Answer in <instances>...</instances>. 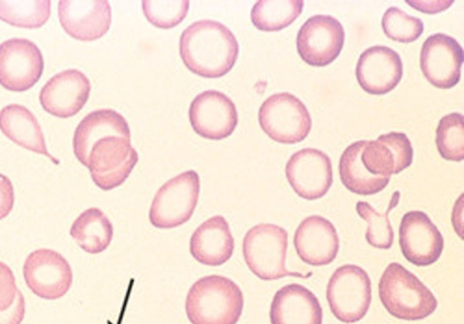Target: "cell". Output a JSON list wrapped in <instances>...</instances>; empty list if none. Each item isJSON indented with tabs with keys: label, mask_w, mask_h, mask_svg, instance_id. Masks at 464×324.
I'll return each mask as SVG.
<instances>
[{
	"label": "cell",
	"mask_w": 464,
	"mask_h": 324,
	"mask_svg": "<svg viewBox=\"0 0 464 324\" xmlns=\"http://www.w3.org/2000/svg\"><path fill=\"white\" fill-rule=\"evenodd\" d=\"M189 252L193 258L207 266H219L234 252V238L228 223L222 215L203 222L192 233Z\"/></svg>",
	"instance_id": "cell-22"
},
{
	"label": "cell",
	"mask_w": 464,
	"mask_h": 324,
	"mask_svg": "<svg viewBox=\"0 0 464 324\" xmlns=\"http://www.w3.org/2000/svg\"><path fill=\"white\" fill-rule=\"evenodd\" d=\"M0 129L15 144L56 160L47 150L44 133L35 116L26 107L9 104L0 110Z\"/></svg>",
	"instance_id": "cell-24"
},
{
	"label": "cell",
	"mask_w": 464,
	"mask_h": 324,
	"mask_svg": "<svg viewBox=\"0 0 464 324\" xmlns=\"http://www.w3.org/2000/svg\"><path fill=\"white\" fill-rule=\"evenodd\" d=\"M240 288L221 275L200 278L190 287L185 302L192 324H236L243 310Z\"/></svg>",
	"instance_id": "cell-2"
},
{
	"label": "cell",
	"mask_w": 464,
	"mask_h": 324,
	"mask_svg": "<svg viewBox=\"0 0 464 324\" xmlns=\"http://www.w3.org/2000/svg\"><path fill=\"white\" fill-rule=\"evenodd\" d=\"M70 234L83 251L95 254L105 251L110 245L113 227L101 209L91 207L74 220Z\"/></svg>",
	"instance_id": "cell-26"
},
{
	"label": "cell",
	"mask_w": 464,
	"mask_h": 324,
	"mask_svg": "<svg viewBox=\"0 0 464 324\" xmlns=\"http://www.w3.org/2000/svg\"><path fill=\"white\" fill-rule=\"evenodd\" d=\"M367 140H359L349 145L339 161V175L343 185L351 192L368 195L385 188L390 176H378L371 174L362 162V151Z\"/></svg>",
	"instance_id": "cell-25"
},
{
	"label": "cell",
	"mask_w": 464,
	"mask_h": 324,
	"mask_svg": "<svg viewBox=\"0 0 464 324\" xmlns=\"http://www.w3.org/2000/svg\"><path fill=\"white\" fill-rule=\"evenodd\" d=\"M258 121L270 138L284 144L301 142L312 128L307 108L289 92L276 93L265 100L259 108Z\"/></svg>",
	"instance_id": "cell-7"
},
{
	"label": "cell",
	"mask_w": 464,
	"mask_h": 324,
	"mask_svg": "<svg viewBox=\"0 0 464 324\" xmlns=\"http://www.w3.org/2000/svg\"><path fill=\"white\" fill-rule=\"evenodd\" d=\"M44 71V57L28 39L11 38L0 44V84L12 91L32 88Z\"/></svg>",
	"instance_id": "cell-10"
},
{
	"label": "cell",
	"mask_w": 464,
	"mask_h": 324,
	"mask_svg": "<svg viewBox=\"0 0 464 324\" xmlns=\"http://www.w3.org/2000/svg\"><path fill=\"white\" fill-rule=\"evenodd\" d=\"M436 146L442 158L461 161L464 158L463 116L453 112L442 117L436 129Z\"/></svg>",
	"instance_id": "cell-30"
},
{
	"label": "cell",
	"mask_w": 464,
	"mask_h": 324,
	"mask_svg": "<svg viewBox=\"0 0 464 324\" xmlns=\"http://www.w3.org/2000/svg\"><path fill=\"white\" fill-rule=\"evenodd\" d=\"M379 297L386 310L404 320H419L431 315L438 306L433 293L398 262L390 263L379 281Z\"/></svg>",
	"instance_id": "cell-3"
},
{
	"label": "cell",
	"mask_w": 464,
	"mask_h": 324,
	"mask_svg": "<svg viewBox=\"0 0 464 324\" xmlns=\"http://www.w3.org/2000/svg\"><path fill=\"white\" fill-rule=\"evenodd\" d=\"M141 7L147 20L156 27H175L186 17L189 9L188 0H143Z\"/></svg>",
	"instance_id": "cell-32"
},
{
	"label": "cell",
	"mask_w": 464,
	"mask_h": 324,
	"mask_svg": "<svg viewBox=\"0 0 464 324\" xmlns=\"http://www.w3.org/2000/svg\"><path fill=\"white\" fill-rule=\"evenodd\" d=\"M400 193L396 191L385 213L380 214L366 202L356 204L358 215L368 224L365 233L367 243L379 249H390L393 243V230L389 221V212L397 205Z\"/></svg>",
	"instance_id": "cell-29"
},
{
	"label": "cell",
	"mask_w": 464,
	"mask_h": 324,
	"mask_svg": "<svg viewBox=\"0 0 464 324\" xmlns=\"http://www.w3.org/2000/svg\"><path fill=\"white\" fill-rule=\"evenodd\" d=\"M399 243L406 260L416 266H429L440 257L444 241L428 214L415 210L406 213L399 228Z\"/></svg>",
	"instance_id": "cell-14"
},
{
	"label": "cell",
	"mask_w": 464,
	"mask_h": 324,
	"mask_svg": "<svg viewBox=\"0 0 464 324\" xmlns=\"http://www.w3.org/2000/svg\"><path fill=\"white\" fill-rule=\"evenodd\" d=\"M58 17L70 36L91 42L109 31L111 9L106 0H62L58 4Z\"/></svg>",
	"instance_id": "cell-16"
},
{
	"label": "cell",
	"mask_w": 464,
	"mask_h": 324,
	"mask_svg": "<svg viewBox=\"0 0 464 324\" xmlns=\"http://www.w3.org/2000/svg\"><path fill=\"white\" fill-rule=\"evenodd\" d=\"M294 245L303 262L312 266H323L331 263L337 256L339 237L329 220L311 215L296 228Z\"/></svg>",
	"instance_id": "cell-19"
},
{
	"label": "cell",
	"mask_w": 464,
	"mask_h": 324,
	"mask_svg": "<svg viewBox=\"0 0 464 324\" xmlns=\"http://www.w3.org/2000/svg\"><path fill=\"white\" fill-rule=\"evenodd\" d=\"M14 203V191L11 180L0 173V220L12 211Z\"/></svg>",
	"instance_id": "cell-34"
},
{
	"label": "cell",
	"mask_w": 464,
	"mask_h": 324,
	"mask_svg": "<svg viewBox=\"0 0 464 324\" xmlns=\"http://www.w3.org/2000/svg\"><path fill=\"white\" fill-rule=\"evenodd\" d=\"M463 50L459 42L445 33L430 35L420 55L421 71L428 81L440 89H450L460 80Z\"/></svg>",
	"instance_id": "cell-13"
},
{
	"label": "cell",
	"mask_w": 464,
	"mask_h": 324,
	"mask_svg": "<svg viewBox=\"0 0 464 324\" xmlns=\"http://www.w3.org/2000/svg\"><path fill=\"white\" fill-rule=\"evenodd\" d=\"M139 160L130 139L109 136L100 138L92 147L86 167L94 184L102 190L121 186Z\"/></svg>",
	"instance_id": "cell-8"
},
{
	"label": "cell",
	"mask_w": 464,
	"mask_h": 324,
	"mask_svg": "<svg viewBox=\"0 0 464 324\" xmlns=\"http://www.w3.org/2000/svg\"><path fill=\"white\" fill-rule=\"evenodd\" d=\"M301 0H260L251 9L252 24L265 32L280 31L290 25L302 13Z\"/></svg>",
	"instance_id": "cell-27"
},
{
	"label": "cell",
	"mask_w": 464,
	"mask_h": 324,
	"mask_svg": "<svg viewBox=\"0 0 464 324\" xmlns=\"http://www.w3.org/2000/svg\"><path fill=\"white\" fill-rule=\"evenodd\" d=\"M25 313L24 295L18 291L14 304L6 310L0 312V324H21Z\"/></svg>",
	"instance_id": "cell-35"
},
{
	"label": "cell",
	"mask_w": 464,
	"mask_h": 324,
	"mask_svg": "<svg viewBox=\"0 0 464 324\" xmlns=\"http://www.w3.org/2000/svg\"><path fill=\"white\" fill-rule=\"evenodd\" d=\"M239 46L233 33L214 20L189 24L179 39V54L186 67L201 77L219 78L235 65Z\"/></svg>",
	"instance_id": "cell-1"
},
{
	"label": "cell",
	"mask_w": 464,
	"mask_h": 324,
	"mask_svg": "<svg viewBox=\"0 0 464 324\" xmlns=\"http://www.w3.org/2000/svg\"><path fill=\"white\" fill-rule=\"evenodd\" d=\"M188 116L195 132L215 140L230 136L238 119L236 105L231 99L215 90L198 94L190 104Z\"/></svg>",
	"instance_id": "cell-15"
},
{
	"label": "cell",
	"mask_w": 464,
	"mask_h": 324,
	"mask_svg": "<svg viewBox=\"0 0 464 324\" xmlns=\"http://www.w3.org/2000/svg\"><path fill=\"white\" fill-rule=\"evenodd\" d=\"M91 82L84 73L68 69L53 75L41 89L39 100L45 111L69 118L77 114L88 100Z\"/></svg>",
	"instance_id": "cell-17"
},
{
	"label": "cell",
	"mask_w": 464,
	"mask_h": 324,
	"mask_svg": "<svg viewBox=\"0 0 464 324\" xmlns=\"http://www.w3.org/2000/svg\"><path fill=\"white\" fill-rule=\"evenodd\" d=\"M287 232L274 224H258L243 239V256L249 270L259 279L274 281L285 276L304 277L285 266Z\"/></svg>",
	"instance_id": "cell-4"
},
{
	"label": "cell",
	"mask_w": 464,
	"mask_h": 324,
	"mask_svg": "<svg viewBox=\"0 0 464 324\" xmlns=\"http://www.w3.org/2000/svg\"><path fill=\"white\" fill-rule=\"evenodd\" d=\"M344 38V29L336 18L316 14L309 17L297 33V52L307 64L324 67L339 56Z\"/></svg>",
	"instance_id": "cell-9"
},
{
	"label": "cell",
	"mask_w": 464,
	"mask_h": 324,
	"mask_svg": "<svg viewBox=\"0 0 464 324\" xmlns=\"http://www.w3.org/2000/svg\"><path fill=\"white\" fill-rule=\"evenodd\" d=\"M326 299L334 316L343 323H354L367 313L372 300L368 273L354 264H344L332 274Z\"/></svg>",
	"instance_id": "cell-6"
},
{
	"label": "cell",
	"mask_w": 464,
	"mask_h": 324,
	"mask_svg": "<svg viewBox=\"0 0 464 324\" xmlns=\"http://www.w3.org/2000/svg\"><path fill=\"white\" fill-rule=\"evenodd\" d=\"M18 291L13 271L7 264L0 262V312L14 304Z\"/></svg>",
	"instance_id": "cell-33"
},
{
	"label": "cell",
	"mask_w": 464,
	"mask_h": 324,
	"mask_svg": "<svg viewBox=\"0 0 464 324\" xmlns=\"http://www.w3.org/2000/svg\"><path fill=\"white\" fill-rule=\"evenodd\" d=\"M361 158L371 174L391 177L411 165L413 148L405 133L392 131L367 140Z\"/></svg>",
	"instance_id": "cell-20"
},
{
	"label": "cell",
	"mask_w": 464,
	"mask_h": 324,
	"mask_svg": "<svg viewBox=\"0 0 464 324\" xmlns=\"http://www.w3.org/2000/svg\"><path fill=\"white\" fill-rule=\"evenodd\" d=\"M403 65L400 55L390 47L375 45L361 53L355 70L361 88L372 95H383L401 81Z\"/></svg>",
	"instance_id": "cell-18"
},
{
	"label": "cell",
	"mask_w": 464,
	"mask_h": 324,
	"mask_svg": "<svg viewBox=\"0 0 464 324\" xmlns=\"http://www.w3.org/2000/svg\"><path fill=\"white\" fill-rule=\"evenodd\" d=\"M200 189L199 176L188 170L170 178L154 195L149 219L160 229H169L188 222L198 204Z\"/></svg>",
	"instance_id": "cell-5"
},
{
	"label": "cell",
	"mask_w": 464,
	"mask_h": 324,
	"mask_svg": "<svg viewBox=\"0 0 464 324\" xmlns=\"http://www.w3.org/2000/svg\"><path fill=\"white\" fill-rule=\"evenodd\" d=\"M51 1H2L0 0V20L21 28H39L49 19Z\"/></svg>",
	"instance_id": "cell-28"
},
{
	"label": "cell",
	"mask_w": 464,
	"mask_h": 324,
	"mask_svg": "<svg viewBox=\"0 0 464 324\" xmlns=\"http://www.w3.org/2000/svg\"><path fill=\"white\" fill-rule=\"evenodd\" d=\"M271 324H322L323 310L306 287L291 283L278 290L270 307Z\"/></svg>",
	"instance_id": "cell-21"
},
{
	"label": "cell",
	"mask_w": 464,
	"mask_h": 324,
	"mask_svg": "<svg viewBox=\"0 0 464 324\" xmlns=\"http://www.w3.org/2000/svg\"><path fill=\"white\" fill-rule=\"evenodd\" d=\"M285 176L294 191L302 198L323 197L333 183L330 157L323 151L306 148L294 153L285 165Z\"/></svg>",
	"instance_id": "cell-12"
},
{
	"label": "cell",
	"mask_w": 464,
	"mask_h": 324,
	"mask_svg": "<svg viewBox=\"0 0 464 324\" xmlns=\"http://www.w3.org/2000/svg\"><path fill=\"white\" fill-rule=\"evenodd\" d=\"M382 27L387 37L400 43L416 41L424 30L420 18L409 15L395 6L389 7L383 14Z\"/></svg>",
	"instance_id": "cell-31"
},
{
	"label": "cell",
	"mask_w": 464,
	"mask_h": 324,
	"mask_svg": "<svg viewBox=\"0 0 464 324\" xmlns=\"http://www.w3.org/2000/svg\"><path fill=\"white\" fill-rule=\"evenodd\" d=\"M109 136L130 139V130L125 118L111 109H101L87 114L78 124L73 135V152L77 159L86 167L93 144Z\"/></svg>",
	"instance_id": "cell-23"
},
{
	"label": "cell",
	"mask_w": 464,
	"mask_h": 324,
	"mask_svg": "<svg viewBox=\"0 0 464 324\" xmlns=\"http://www.w3.org/2000/svg\"><path fill=\"white\" fill-rule=\"evenodd\" d=\"M24 278L28 288L38 297L57 300L69 291L72 272L69 262L51 249H38L25 259Z\"/></svg>",
	"instance_id": "cell-11"
}]
</instances>
